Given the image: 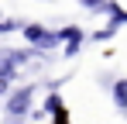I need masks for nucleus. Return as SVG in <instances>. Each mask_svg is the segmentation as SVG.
<instances>
[{"label":"nucleus","mask_w":127,"mask_h":124,"mask_svg":"<svg viewBox=\"0 0 127 124\" xmlns=\"http://www.w3.org/2000/svg\"><path fill=\"white\" fill-rule=\"evenodd\" d=\"M24 38L31 41V45H38V48H55L59 45V35H52V31H45L38 24H31V28H24Z\"/></svg>","instance_id":"obj_1"},{"label":"nucleus","mask_w":127,"mask_h":124,"mask_svg":"<svg viewBox=\"0 0 127 124\" xmlns=\"http://www.w3.org/2000/svg\"><path fill=\"white\" fill-rule=\"evenodd\" d=\"M31 93H34V90H17V93L7 100V114H24V110L31 107Z\"/></svg>","instance_id":"obj_2"},{"label":"nucleus","mask_w":127,"mask_h":124,"mask_svg":"<svg viewBox=\"0 0 127 124\" xmlns=\"http://www.w3.org/2000/svg\"><path fill=\"white\" fill-rule=\"evenodd\" d=\"M113 100H117L120 110H127V79H120L117 86H113Z\"/></svg>","instance_id":"obj_3"},{"label":"nucleus","mask_w":127,"mask_h":124,"mask_svg":"<svg viewBox=\"0 0 127 124\" xmlns=\"http://www.w3.org/2000/svg\"><path fill=\"white\" fill-rule=\"evenodd\" d=\"M10 79H14V72H3V69H0V93H7Z\"/></svg>","instance_id":"obj_4"},{"label":"nucleus","mask_w":127,"mask_h":124,"mask_svg":"<svg viewBox=\"0 0 127 124\" xmlns=\"http://www.w3.org/2000/svg\"><path fill=\"white\" fill-rule=\"evenodd\" d=\"M83 3H86V7H103V10H106V0H83Z\"/></svg>","instance_id":"obj_5"}]
</instances>
